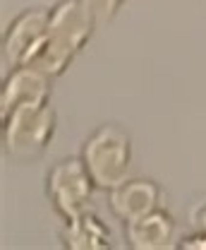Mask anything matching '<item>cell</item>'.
<instances>
[{
    "mask_svg": "<svg viewBox=\"0 0 206 250\" xmlns=\"http://www.w3.org/2000/svg\"><path fill=\"white\" fill-rule=\"evenodd\" d=\"M82 161L98 190H111L130 178L132 135L118 123H101L82 147Z\"/></svg>",
    "mask_w": 206,
    "mask_h": 250,
    "instance_id": "obj_3",
    "label": "cell"
},
{
    "mask_svg": "<svg viewBox=\"0 0 206 250\" xmlns=\"http://www.w3.org/2000/svg\"><path fill=\"white\" fill-rule=\"evenodd\" d=\"M91 39V12L82 0H60L51 7L48 36L43 53L34 67L43 70L51 77H60L82 46Z\"/></svg>",
    "mask_w": 206,
    "mask_h": 250,
    "instance_id": "obj_2",
    "label": "cell"
},
{
    "mask_svg": "<svg viewBox=\"0 0 206 250\" xmlns=\"http://www.w3.org/2000/svg\"><path fill=\"white\" fill-rule=\"evenodd\" d=\"M62 248L70 250H111V231L103 224V219L94 212H84L82 217L65 221V229L60 231Z\"/></svg>",
    "mask_w": 206,
    "mask_h": 250,
    "instance_id": "obj_9",
    "label": "cell"
},
{
    "mask_svg": "<svg viewBox=\"0 0 206 250\" xmlns=\"http://www.w3.org/2000/svg\"><path fill=\"white\" fill-rule=\"evenodd\" d=\"M125 246L132 250H166L175 241V219L163 207H156L144 217L125 221Z\"/></svg>",
    "mask_w": 206,
    "mask_h": 250,
    "instance_id": "obj_7",
    "label": "cell"
},
{
    "mask_svg": "<svg viewBox=\"0 0 206 250\" xmlns=\"http://www.w3.org/2000/svg\"><path fill=\"white\" fill-rule=\"evenodd\" d=\"M51 82L53 77L34 65H22L7 72L0 94V113L10 111L17 104L27 101H51Z\"/></svg>",
    "mask_w": 206,
    "mask_h": 250,
    "instance_id": "obj_8",
    "label": "cell"
},
{
    "mask_svg": "<svg viewBox=\"0 0 206 250\" xmlns=\"http://www.w3.org/2000/svg\"><path fill=\"white\" fill-rule=\"evenodd\" d=\"M189 224H192V229H194V231H202V233H206V200H202V202L192 209Z\"/></svg>",
    "mask_w": 206,
    "mask_h": 250,
    "instance_id": "obj_11",
    "label": "cell"
},
{
    "mask_svg": "<svg viewBox=\"0 0 206 250\" xmlns=\"http://www.w3.org/2000/svg\"><path fill=\"white\" fill-rule=\"evenodd\" d=\"M2 116V152L15 164L41 159L56 137V111L51 101L17 104Z\"/></svg>",
    "mask_w": 206,
    "mask_h": 250,
    "instance_id": "obj_1",
    "label": "cell"
},
{
    "mask_svg": "<svg viewBox=\"0 0 206 250\" xmlns=\"http://www.w3.org/2000/svg\"><path fill=\"white\" fill-rule=\"evenodd\" d=\"M94 181L89 176L82 156H67L56 161L46 173V197L62 221L91 212Z\"/></svg>",
    "mask_w": 206,
    "mask_h": 250,
    "instance_id": "obj_4",
    "label": "cell"
},
{
    "mask_svg": "<svg viewBox=\"0 0 206 250\" xmlns=\"http://www.w3.org/2000/svg\"><path fill=\"white\" fill-rule=\"evenodd\" d=\"M177 248H182V250H206V233L192 229L189 236H182V238H180Z\"/></svg>",
    "mask_w": 206,
    "mask_h": 250,
    "instance_id": "obj_10",
    "label": "cell"
},
{
    "mask_svg": "<svg viewBox=\"0 0 206 250\" xmlns=\"http://www.w3.org/2000/svg\"><path fill=\"white\" fill-rule=\"evenodd\" d=\"M48 20H51V10L29 7L22 10L10 22L2 36V62L7 70L34 65L38 61L48 36Z\"/></svg>",
    "mask_w": 206,
    "mask_h": 250,
    "instance_id": "obj_5",
    "label": "cell"
},
{
    "mask_svg": "<svg viewBox=\"0 0 206 250\" xmlns=\"http://www.w3.org/2000/svg\"><path fill=\"white\" fill-rule=\"evenodd\" d=\"M108 207L125 224L161 207V186L153 178H125L108 190Z\"/></svg>",
    "mask_w": 206,
    "mask_h": 250,
    "instance_id": "obj_6",
    "label": "cell"
}]
</instances>
